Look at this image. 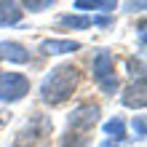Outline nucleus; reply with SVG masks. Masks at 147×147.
<instances>
[{
    "label": "nucleus",
    "mask_w": 147,
    "mask_h": 147,
    "mask_svg": "<svg viewBox=\"0 0 147 147\" xmlns=\"http://www.w3.org/2000/svg\"><path fill=\"white\" fill-rule=\"evenodd\" d=\"M78 80H80V72H78L72 64H59L43 78L40 99L46 102V105H51V107L62 105V102H67L72 96V91L78 88Z\"/></svg>",
    "instance_id": "obj_1"
},
{
    "label": "nucleus",
    "mask_w": 147,
    "mask_h": 147,
    "mask_svg": "<svg viewBox=\"0 0 147 147\" xmlns=\"http://www.w3.org/2000/svg\"><path fill=\"white\" fill-rule=\"evenodd\" d=\"M30 94V78L22 72H0V102H19Z\"/></svg>",
    "instance_id": "obj_2"
},
{
    "label": "nucleus",
    "mask_w": 147,
    "mask_h": 147,
    "mask_svg": "<svg viewBox=\"0 0 147 147\" xmlns=\"http://www.w3.org/2000/svg\"><path fill=\"white\" fill-rule=\"evenodd\" d=\"M99 105H94V102H86V105H78L72 112H70V128L75 131H88L99 123Z\"/></svg>",
    "instance_id": "obj_3"
},
{
    "label": "nucleus",
    "mask_w": 147,
    "mask_h": 147,
    "mask_svg": "<svg viewBox=\"0 0 147 147\" xmlns=\"http://www.w3.org/2000/svg\"><path fill=\"white\" fill-rule=\"evenodd\" d=\"M0 62H11V64H27L30 62V51L16 40H0Z\"/></svg>",
    "instance_id": "obj_4"
},
{
    "label": "nucleus",
    "mask_w": 147,
    "mask_h": 147,
    "mask_svg": "<svg viewBox=\"0 0 147 147\" xmlns=\"http://www.w3.org/2000/svg\"><path fill=\"white\" fill-rule=\"evenodd\" d=\"M91 70H94V80L96 83L112 78L115 75V59H112V54L110 51H99V54L94 56V62H91Z\"/></svg>",
    "instance_id": "obj_5"
},
{
    "label": "nucleus",
    "mask_w": 147,
    "mask_h": 147,
    "mask_svg": "<svg viewBox=\"0 0 147 147\" xmlns=\"http://www.w3.org/2000/svg\"><path fill=\"white\" fill-rule=\"evenodd\" d=\"M120 102H123L126 107H131V110H142L144 102H147V96H144V78H139V80H134L123 91V96H120Z\"/></svg>",
    "instance_id": "obj_6"
},
{
    "label": "nucleus",
    "mask_w": 147,
    "mask_h": 147,
    "mask_svg": "<svg viewBox=\"0 0 147 147\" xmlns=\"http://www.w3.org/2000/svg\"><path fill=\"white\" fill-rule=\"evenodd\" d=\"M80 48V43L78 40H56V38H51V40H43L40 43V51L43 54H48V56H62V54H72V51Z\"/></svg>",
    "instance_id": "obj_7"
},
{
    "label": "nucleus",
    "mask_w": 147,
    "mask_h": 147,
    "mask_svg": "<svg viewBox=\"0 0 147 147\" xmlns=\"http://www.w3.org/2000/svg\"><path fill=\"white\" fill-rule=\"evenodd\" d=\"M22 22V5L19 0H0V27H11Z\"/></svg>",
    "instance_id": "obj_8"
},
{
    "label": "nucleus",
    "mask_w": 147,
    "mask_h": 147,
    "mask_svg": "<svg viewBox=\"0 0 147 147\" xmlns=\"http://www.w3.org/2000/svg\"><path fill=\"white\" fill-rule=\"evenodd\" d=\"M59 24L62 27H70V30H88L91 27V16H80V13H64L59 16Z\"/></svg>",
    "instance_id": "obj_9"
},
{
    "label": "nucleus",
    "mask_w": 147,
    "mask_h": 147,
    "mask_svg": "<svg viewBox=\"0 0 147 147\" xmlns=\"http://www.w3.org/2000/svg\"><path fill=\"white\" fill-rule=\"evenodd\" d=\"M118 3L115 0H78L75 8H80V11H112Z\"/></svg>",
    "instance_id": "obj_10"
},
{
    "label": "nucleus",
    "mask_w": 147,
    "mask_h": 147,
    "mask_svg": "<svg viewBox=\"0 0 147 147\" xmlns=\"http://www.w3.org/2000/svg\"><path fill=\"white\" fill-rule=\"evenodd\" d=\"M105 134L112 136V142H123L126 139V123L120 118H112V120L105 123Z\"/></svg>",
    "instance_id": "obj_11"
},
{
    "label": "nucleus",
    "mask_w": 147,
    "mask_h": 147,
    "mask_svg": "<svg viewBox=\"0 0 147 147\" xmlns=\"http://www.w3.org/2000/svg\"><path fill=\"white\" fill-rule=\"evenodd\" d=\"M56 0H22V5L27 8V11H32V13H40V11H46V8H51ZM22 8V11H24Z\"/></svg>",
    "instance_id": "obj_12"
},
{
    "label": "nucleus",
    "mask_w": 147,
    "mask_h": 147,
    "mask_svg": "<svg viewBox=\"0 0 147 147\" xmlns=\"http://www.w3.org/2000/svg\"><path fill=\"white\" fill-rule=\"evenodd\" d=\"M62 144H64V147H86V144H88V139H86L83 134H67Z\"/></svg>",
    "instance_id": "obj_13"
},
{
    "label": "nucleus",
    "mask_w": 147,
    "mask_h": 147,
    "mask_svg": "<svg viewBox=\"0 0 147 147\" xmlns=\"http://www.w3.org/2000/svg\"><path fill=\"white\" fill-rule=\"evenodd\" d=\"M99 88L105 91V94H115V91H118V78L112 75V78H107V80H102V83H99Z\"/></svg>",
    "instance_id": "obj_14"
},
{
    "label": "nucleus",
    "mask_w": 147,
    "mask_h": 147,
    "mask_svg": "<svg viewBox=\"0 0 147 147\" xmlns=\"http://www.w3.org/2000/svg\"><path fill=\"white\" fill-rule=\"evenodd\" d=\"M128 70H131L134 78H136V75L144 78V75H142V72H144V64H142V62H136V59H128Z\"/></svg>",
    "instance_id": "obj_15"
},
{
    "label": "nucleus",
    "mask_w": 147,
    "mask_h": 147,
    "mask_svg": "<svg viewBox=\"0 0 147 147\" xmlns=\"http://www.w3.org/2000/svg\"><path fill=\"white\" fill-rule=\"evenodd\" d=\"M131 126H134L136 136H139V139H142V136H144V118H142V115H136V118L131 120Z\"/></svg>",
    "instance_id": "obj_16"
}]
</instances>
